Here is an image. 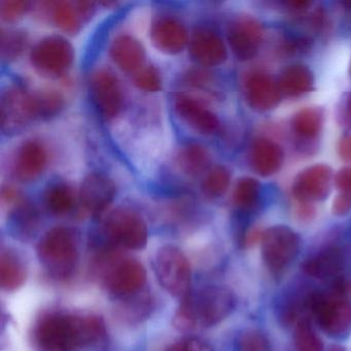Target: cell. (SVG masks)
Returning <instances> with one entry per match:
<instances>
[{
    "instance_id": "obj_1",
    "label": "cell",
    "mask_w": 351,
    "mask_h": 351,
    "mask_svg": "<svg viewBox=\"0 0 351 351\" xmlns=\"http://www.w3.org/2000/svg\"><path fill=\"white\" fill-rule=\"evenodd\" d=\"M106 336V324L100 316L71 312H48L34 330V342L43 351H77Z\"/></svg>"
},
{
    "instance_id": "obj_2",
    "label": "cell",
    "mask_w": 351,
    "mask_h": 351,
    "mask_svg": "<svg viewBox=\"0 0 351 351\" xmlns=\"http://www.w3.org/2000/svg\"><path fill=\"white\" fill-rule=\"evenodd\" d=\"M235 308V298L229 289L205 287L191 289L180 300L173 324L182 332L202 330L221 324Z\"/></svg>"
},
{
    "instance_id": "obj_3",
    "label": "cell",
    "mask_w": 351,
    "mask_h": 351,
    "mask_svg": "<svg viewBox=\"0 0 351 351\" xmlns=\"http://www.w3.org/2000/svg\"><path fill=\"white\" fill-rule=\"evenodd\" d=\"M36 252L43 268L56 280L73 277L79 265V241L69 228L49 230L38 241Z\"/></svg>"
},
{
    "instance_id": "obj_4",
    "label": "cell",
    "mask_w": 351,
    "mask_h": 351,
    "mask_svg": "<svg viewBox=\"0 0 351 351\" xmlns=\"http://www.w3.org/2000/svg\"><path fill=\"white\" fill-rule=\"evenodd\" d=\"M99 261H101L98 266L100 281L104 289L114 297L124 299L145 289L147 270L136 258L108 254V258Z\"/></svg>"
},
{
    "instance_id": "obj_5",
    "label": "cell",
    "mask_w": 351,
    "mask_h": 351,
    "mask_svg": "<svg viewBox=\"0 0 351 351\" xmlns=\"http://www.w3.org/2000/svg\"><path fill=\"white\" fill-rule=\"evenodd\" d=\"M156 276L160 285L172 297H186L191 291L192 269L182 250L164 245L158 250L154 261Z\"/></svg>"
},
{
    "instance_id": "obj_6",
    "label": "cell",
    "mask_w": 351,
    "mask_h": 351,
    "mask_svg": "<svg viewBox=\"0 0 351 351\" xmlns=\"http://www.w3.org/2000/svg\"><path fill=\"white\" fill-rule=\"evenodd\" d=\"M314 319L326 335L340 338L351 330V302L341 291L318 293L309 302Z\"/></svg>"
},
{
    "instance_id": "obj_7",
    "label": "cell",
    "mask_w": 351,
    "mask_h": 351,
    "mask_svg": "<svg viewBox=\"0 0 351 351\" xmlns=\"http://www.w3.org/2000/svg\"><path fill=\"white\" fill-rule=\"evenodd\" d=\"M263 260L267 268L274 273L283 272L299 254V235L287 226H273L260 236Z\"/></svg>"
},
{
    "instance_id": "obj_8",
    "label": "cell",
    "mask_w": 351,
    "mask_h": 351,
    "mask_svg": "<svg viewBox=\"0 0 351 351\" xmlns=\"http://www.w3.org/2000/svg\"><path fill=\"white\" fill-rule=\"evenodd\" d=\"M108 240L119 247L141 250L147 246L149 230L145 219L128 208H117L104 221Z\"/></svg>"
},
{
    "instance_id": "obj_9",
    "label": "cell",
    "mask_w": 351,
    "mask_h": 351,
    "mask_svg": "<svg viewBox=\"0 0 351 351\" xmlns=\"http://www.w3.org/2000/svg\"><path fill=\"white\" fill-rule=\"evenodd\" d=\"M32 66L47 77H61L73 64L71 45L61 36H48L40 40L32 52Z\"/></svg>"
},
{
    "instance_id": "obj_10",
    "label": "cell",
    "mask_w": 351,
    "mask_h": 351,
    "mask_svg": "<svg viewBox=\"0 0 351 351\" xmlns=\"http://www.w3.org/2000/svg\"><path fill=\"white\" fill-rule=\"evenodd\" d=\"M38 119L34 94L19 87L9 88L1 98V124L9 134L21 132Z\"/></svg>"
},
{
    "instance_id": "obj_11",
    "label": "cell",
    "mask_w": 351,
    "mask_h": 351,
    "mask_svg": "<svg viewBox=\"0 0 351 351\" xmlns=\"http://www.w3.org/2000/svg\"><path fill=\"white\" fill-rule=\"evenodd\" d=\"M228 40L234 55L239 60L256 57L264 40L262 24L250 16L235 18L228 26Z\"/></svg>"
},
{
    "instance_id": "obj_12",
    "label": "cell",
    "mask_w": 351,
    "mask_h": 351,
    "mask_svg": "<svg viewBox=\"0 0 351 351\" xmlns=\"http://www.w3.org/2000/svg\"><path fill=\"white\" fill-rule=\"evenodd\" d=\"M90 95L98 114L112 120L120 114L123 106V93L114 73L100 69L90 80Z\"/></svg>"
},
{
    "instance_id": "obj_13",
    "label": "cell",
    "mask_w": 351,
    "mask_h": 351,
    "mask_svg": "<svg viewBox=\"0 0 351 351\" xmlns=\"http://www.w3.org/2000/svg\"><path fill=\"white\" fill-rule=\"evenodd\" d=\"M332 171L328 165L316 164L302 170L293 184V195L301 204L324 200L332 186Z\"/></svg>"
},
{
    "instance_id": "obj_14",
    "label": "cell",
    "mask_w": 351,
    "mask_h": 351,
    "mask_svg": "<svg viewBox=\"0 0 351 351\" xmlns=\"http://www.w3.org/2000/svg\"><path fill=\"white\" fill-rule=\"evenodd\" d=\"M244 95L250 108L267 112L278 106L282 94L272 77L267 73H252L244 83Z\"/></svg>"
},
{
    "instance_id": "obj_15",
    "label": "cell",
    "mask_w": 351,
    "mask_h": 351,
    "mask_svg": "<svg viewBox=\"0 0 351 351\" xmlns=\"http://www.w3.org/2000/svg\"><path fill=\"white\" fill-rule=\"evenodd\" d=\"M176 114L186 125L201 134H213L219 129L217 117L202 102L184 94L176 96L174 100Z\"/></svg>"
},
{
    "instance_id": "obj_16",
    "label": "cell",
    "mask_w": 351,
    "mask_h": 351,
    "mask_svg": "<svg viewBox=\"0 0 351 351\" xmlns=\"http://www.w3.org/2000/svg\"><path fill=\"white\" fill-rule=\"evenodd\" d=\"M116 195L112 180L102 174L91 173L84 180L80 192L82 206L93 215L106 210Z\"/></svg>"
},
{
    "instance_id": "obj_17",
    "label": "cell",
    "mask_w": 351,
    "mask_h": 351,
    "mask_svg": "<svg viewBox=\"0 0 351 351\" xmlns=\"http://www.w3.org/2000/svg\"><path fill=\"white\" fill-rule=\"evenodd\" d=\"M166 137L163 131L152 129L139 135L132 147L134 163L143 172L153 171L166 151Z\"/></svg>"
},
{
    "instance_id": "obj_18",
    "label": "cell",
    "mask_w": 351,
    "mask_h": 351,
    "mask_svg": "<svg viewBox=\"0 0 351 351\" xmlns=\"http://www.w3.org/2000/svg\"><path fill=\"white\" fill-rule=\"evenodd\" d=\"M192 56L207 66H217L227 59V48L221 36L211 29L200 28L193 34L190 44Z\"/></svg>"
},
{
    "instance_id": "obj_19",
    "label": "cell",
    "mask_w": 351,
    "mask_h": 351,
    "mask_svg": "<svg viewBox=\"0 0 351 351\" xmlns=\"http://www.w3.org/2000/svg\"><path fill=\"white\" fill-rule=\"evenodd\" d=\"M152 40L156 48L162 52L178 54L188 44V32L174 18H160L152 28Z\"/></svg>"
},
{
    "instance_id": "obj_20",
    "label": "cell",
    "mask_w": 351,
    "mask_h": 351,
    "mask_svg": "<svg viewBox=\"0 0 351 351\" xmlns=\"http://www.w3.org/2000/svg\"><path fill=\"white\" fill-rule=\"evenodd\" d=\"M47 162L48 156L42 143L34 139L25 141L16 155V176L23 182H32L44 172Z\"/></svg>"
},
{
    "instance_id": "obj_21",
    "label": "cell",
    "mask_w": 351,
    "mask_h": 351,
    "mask_svg": "<svg viewBox=\"0 0 351 351\" xmlns=\"http://www.w3.org/2000/svg\"><path fill=\"white\" fill-rule=\"evenodd\" d=\"M250 157L252 169L264 178L277 173L285 161L282 147L269 138L254 141Z\"/></svg>"
},
{
    "instance_id": "obj_22",
    "label": "cell",
    "mask_w": 351,
    "mask_h": 351,
    "mask_svg": "<svg viewBox=\"0 0 351 351\" xmlns=\"http://www.w3.org/2000/svg\"><path fill=\"white\" fill-rule=\"evenodd\" d=\"M110 56L122 71L127 73L141 71L145 62V49L132 36H121L112 42Z\"/></svg>"
},
{
    "instance_id": "obj_23",
    "label": "cell",
    "mask_w": 351,
    "mask_h": 351,
    "mask_svg": "<svg viewBox=\"0 0 351 351\" xmlns=\"http://www.w3.org/2000/svg\"><path fill=\"white\" fill-rule=\"evenodd\" d=\"M278 86L282 95L300 97L314 89V75L305 65H291L281 73Z\"/></svg>"
},
{
    "instance_id": "obj_24",
    "label": "cell",
    "mask_w": 351,
    "mask_h": 351,
    "mask_svg": "<svg viewBox=\"0 0 351 351\" xmlns=\"http://www.w3.org/2000/svg\"><path fill=\"white\" fill-rule=\"evenodd\" d=\"M27 269L19 254L13 250H3L0 256V285L5 291H15L23 287Z\"/></svg>"
},
{
    "instance_id": "obj_25",
    "label": "cell",
    "mask_w": 351,
    "mask_h": 351,
    "mask_svg": "<svg viewBox=\"0 0 351 351\" xmlns=\"http://www.w3.org/2000/svg\"><path fill=\"white\" fill-rule=\"evenodd\" d=\"M343 256L337 248H328L308 258L304 271L314 278L326 279L338 274L342 269Z\"/></svg>"
},
{
    "instance_id": "obj_26",
    "label": "cell",
    "mask_w": 351,
    "mask_h": 351,
    "mask_svg": "<svg viewBox=\"0 0 351 351\" xmlns=\"http://www.w3.org/2000/svg\"><path fill=\"white\" fill-rule=\"evenodd\" d=\"M324 124V112L319 108H305L298 112L291 121V128L299 138H316Z\"/></svg>"
},
{
    "instance_id": "obj_27",
    "label": "cell",
    "mask_w": 351,
    "mask_h": 351,
    "mask_svg": "<svg viewBox=\"0 0 351 351\" xmlns=\"http://www.w3.org/2000/svg\"><path fill=\"white\" fill-rule=\"evenodd\" d=\"M176 162L184 173L192 176H197L208 165V152L198 143H189L180 149Z\"/></svg>"
},
{
    "instance_id": "obj_28",
    "label": "cell",
    "mask_w": 351,
    "mask_h": 351,
    "mask_svg": "<svg viewBox=\"0 0 351 351\" xmlns=\"http://www.w3.org/2000/svg\"><path fill=\"white\" fill-rule=\"evenodd\" d=\"M9 205H14L11 211L14 231L18 236L29 237L38 226V217L36 208L20 197Z\"/></svg>"
},
{
    "instance_id": "obj_29",
    "label": "cell",
    "mask_w": 351,
    "mask_h": 351,
    "mask_svg": "<svg viewBox=\"0 0 351 351\" xmlns=\"http://www.w3.org/2000/svg\"><path fill=\"white\" fill-rule=\"evenodd\" d=\"M45 203L51 213L56 215H65L75 208V195L73 189L67 184H52L45 192Z\"/></svg>"
},
{
    "instance_id": "obj_30",
    "label": "cell",
    "mask_w": 351,
    "mask_h": 351,
    "mask_svg": "<svg viewBox=\"0 0 351 351\" xmlns=\"http://www.w3.org/2000/svg\"><path fill=\"white\" fill-rule=\"evenodd\" d=\"M55 24L61 29L69 34H75L81 27V20H83L77 3L71 5L65 1L53 3L50 10Z\"/></svg>"
},
{
    "instance_id": "obj_31",
    "label": "cell",
    "mask_w": 351,
    "mask_h": 351,
    "mask_svg": "<svg viewBox=\"0 0 351 351\" xmlns=\"http://www.w3.org/2000/svg\"><path fill=\"white\" fill-rule=\"evenodd\" d=\"M261 184L252 178H242L234 189V204L243 211H250L258 205L260 200Z\"/></svg>"
},
{
    "instance_id": "obj_32",
    "label": "cell",
    "mask_w": 351,
    "mask_h": 351,
    "mask_svg": "<svg viewBox=\"0 0 351 351\" xmlns=\"http://www.w3.org/2000/svg\"><path fill=\"white\" fill-rule=\"evenodd\" d=\"M120 316L129 322H141L149 315L153 304L149 295H143V291L136 295L121 299Z\"/></svg>"
},
{
    "instance_id": "obj_33",
    "label": "cell",
    "mask_w": 351,
    "mask_h": 351,
    "mask_svg": "<svg viewBox=\"0 0 351 351\" xmlns=\"http://www.w3.org/2000/svg\"><path fill=\"white\" fill-rule=\"evenodd\" d=\"M231 174L225 166L217 165L209 170L202 184V191L208 198H219L227 192Z\"/></svg>"
},
{
    "instance_id": "obj_34",
    "label": "cell",
    "mask_w": 351,
    "mask_h": 351,
    "mask_svg": "<svg viewBox=\"0 0 351 351\" xmlns=\"http://www.w3.org/2000/svg\"><path fill=\"white\" fill-rule=\"evenodd\" d=\"M293 340L297 351H324L322 338L309 320L302 319L298 322Z\"/></svg>"
},
{
    "instance_id": "obj_35",
    "label": "cell",
    "mask_w": 351,
    "mask_h": 351,
    "mask_svg": "<svg viewBox=\"0 0 351 351\" xmlns=\"http://www.w3.org/2000/svg\"><path fill=\"white\" fill-rule=\"evenodd\" d=\"M34 95L36 99L38 119L48 120V119L54 118L58 116L64 108V99L58 92L47 90Z\"/></svg>"
},
{
    "instance_id": "obj_36",
    "label": "cell",
    "mask_w": 351,
    "mask_h": 351,
    "mask_svg": "<svg viewBox=\"0 0 351 351\" xmlns=\"http://www.w3.org/2000/svg\"><path fill=\"white\" fill-rule=\"evenodd\" d=\"M27 45V36L20 30H9L3 32L1 36V52L7 59H15L25 50Z\"/></svg>"
},
{
    "instance_id": "obj_37",
    "label": "cell",
    "mask_w": 351,
    "mask_h": 351,
    "mask_svg": "<svg viewBox=\"0 0 351 351\" xmlns=\"http://www.w3.org/2000/svg\"><path fill=\"white\" fill-rule=\"evenodd\" d=\"M238 348L239 351H269V343L262 332L248 330L239 337Z\"/></svg>"
},
{
    "instance_id": "obj_38",
    "label": "cell",
    "mask_w": 351,
    "mask_h": 351,
    "mask_svg": "<svg viewBox=\"0 0 351 351\" xmlns=\"http://www.w3.org/2000/svg\"><path fill=\"white\" fill-rule=\"evenodd\" d=\"M134 81L137 87L147 92L159 91L162 87L161 77L154 66L141 69L135 75Z\"/></svg>"
},
{
    "instance_id": "obj_39",
    "label": "cell",
    "mask_w": 351,
    "mask_h": 351,
    "mask_svg": "<svg viewBox=\"0 0 351 351\" xmlns=\"http://www.w3.org/2000/svg\"><path fill=\"white\" fill-rule=\"evenodd\" d=\"M29 9V3L25 1H3L1 3L0 14L5 21L16 22Z\"/></svg>"
},
{
    "instance_id": "obj_40",
    "label": "cell",
    "mask_w": 351,
    "mask_h": 351,
    "mask_svg": "<svg viewBox=\"0 0 351 351\" xmlns=\"http://www.w3.org/2000/svg\"><path fill=\"white\" fill-rule=\"evenodd\" d=\"M164 351H213V349L200 339L186 338L174 343Z\"/></svg>"
},
{
    "instance_id": "obj_41",
    "label": "cell",
    "mask_w": 351,
    "mask_h": 351,
    "mask_svg": "<svg viewBox=\"0 0 351 351\" xmlns=\"http://www.w3.org/2000/svg\"><path fill=\"white\" fill-rule=\"evenodd\" d=\"M351 210V193H341L332 203V213L344 215Z\"/></svg>"
},
{
    "instance_id": "obj_42",
    "label": "cell",
    "mask_w": 351,
    "mask_h": 351,
    "mask_svg": "<svg viewBox=\"0 0 351 351\" xmlns=\"http://www.w3.org/2000/svg\"><path fill=\"white\" fill-rule=\"evenodd\" d=\"M337 188L342 193H351V167L343 168L335 176Z\"/></svg>"
},
{
    "instance_id": "obj_43",
    "label": "cell",
    "mask_w": 351,
    "mask_h": 351,
    "mask_svg": "<svg viewBox=\"0 0 351 351\" xmlns=\"http://www.w3.org/2000/svg\"><path fill=\"white\" fill-rule=\"evenodd\" d=\"M340 157L345 161L351 162V135L343 137L338 145Z\"/></svg>"
},
{
    "instance_id": "obj_44",
    "label": "cell",
    "mask_w": 351,
    "mask_h": 351,
    "mask_svg": "<svg viewBox=\"0 0 351 351\" xmlns=\"http://www.w3.org/2000/svg\"><path fill=\"white\" fill-rule=\"evenodd\" d=\"M328 351H345L344 348H342L341 346H338V345H335V346L330 347Z\"/></svg>"
},
{
    "instance_id": "obj_45",
    "label": "cell",
    "mask_w": 351,
    "mask_h": 351,
    "mask_svg": "<svg viewBox=\"0 0 351 351\" xmlns=\"http://www.w3.org/2000/svg\"><path fill=\"white\" fill-rule=\"evenodd\" d=\"M347 110H348L349 116L351 117V96L349 97L348 101H347Z\"/></svg>"
},
{
    "instance_id": "obj_46",
    "label": "cell",
    "mask_w": 351,
    "mask_h": 351,
    "mask_svg": "<svg viewBox=\"0 0 351 351\" xmlns=\"http://www.w3.org/2000/svg\"><path fill=\"white\" fill-rule=\"evenodd\" d=\"M349 73H350V77H351V62H350V67H349Z\"/></svg>"
}]
</instances>
